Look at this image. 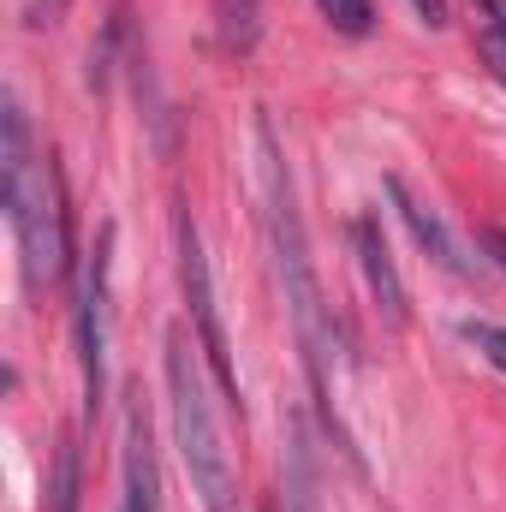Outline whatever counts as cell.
Masks as SVG:
<instances>
[{
	"mask_svg": "<svg viewBox=\"0 0 506 512\" xmlns=\"http://www.w3.org/2000/svg\"><path fill=\"white\" fill-rule=\"evenodd\" d=\"M477 6H483L489 30H495V36H506V0H477Z\"/></svg>",
	"mask_w": 506,
	"mask_h": 512,
	"instance_id": "cell-16",
	"label": "cell"
},
{
	"mask_svg": "<svg viewBox=\"0 0 506 512\" xmlns=\"http://www.w3.org/2000/svg\"><path fill=\"white\" fill-rule=\"evenodd\" d=\"M352 245H358V268H364V280H370V298L381 304V316L393 322V328H405V280H399V268H393V251H387V239H381V221L376 215H358L352 221Z\"/></svg>",
	"mask_w": 506,
	"mask_h": 512,
	"instance_id": "cell-6",
	"label": "cell"
},
{
	"mask_svg": "<svg viewBox=\"0 0 506 512\" xmlns=\"http://www.w3.org/2000/svg\"><path fill=\"white\" fill-rule=\"evenodd\" d=\"M215 18H221V42L233 54H251L262 36V0H215Z\"/></svg>",
	"mask_w": 506,
	"mask_h": 512,
	"instance_id": "cell-9",
	"label": "cell"
},
{
	"mask_svg": "<svg viewBox=\"0 0 506 512\" xmlns=\"http://www.w3.org/2000/svg\"><path fill=\"white\" fill-rule=\"evenodd\" d=\"M483 251H489V262L506 274V227H483Z\"/></svg>",
	"mask_w": 506,
	"mask_h": 512,
	"instance_id": "cell-14",
	"label": "cell"
},
{
	"mask_svg": "<svg viewBox=\"0 0 506 512\" xmlns=\"http://www.w3.org/2000/svg\"><path fill=\"white\" fill-rule=\"evenodd\" d=\"M483 60L495 66V78L506 84V36H495V30H483Z\"/></svg>",
	"mask_w": 506,
	"mask_h": 512,
	"instance_id": "cell-13",
	"label": "cell"
},
{
	"mask_svg": "<svg viewBox=\"0 0 506 512\" xmlns=\"http://www.w3.org/2000/svg\"><path fill=\"white\" fill-rule=\"evenodd\" d=\"M411 6H417V18H423V24H435V30L447 24V0H411Z\"/></svg>",
	"mask_w": 506,
	"mask_h": 512,
	"instance_id": "cell-15",
	"label": "cell"
},
{
	"mask_svg": "<svg viewBox=\"0 0 506 512\" xmlns=\"http://www.w3.org/2000/svg\"><path fill=\"white\" fill-rule=\"evenodd\" d=\"M322 18L340 30V36H364L370 30V0H316Z\"/></svg>",
	"mask_w": 506,
	"mask_h": 512,
	"instance_id": "cell-11",
	"label": "cell"
},
{
	"mask_svg": "<svg viewBox=\"0 0 506 512\" xmlns=\"http://www.w3.org/2000/svg\"><path fill=\"white\" fill-rule=\"evenodd\" d=\"M108 268H114V227H102L96 256L84 262L78 280V358H84V411L96 417V405L108 399Z\"/></svg>",
	"mask_w": 506,
	"mask_h": 512,
	"instance_id": "cell-4",
	"label": "cell"
},
{
	"mask_svg": "<svg viewBox=\"0 0 506 512\" xmlns=\"http://www.w3.org/2000/svg\"><path fill=\"white\" fill-rule=\"evenodd\" d=\"M6 203V221L18 233V251H24V286L42 292L66 274V209H60V179H54V161L48 167H30L18 185L0 191Z\"/></svg>",
	"mask_w": 506,
	"mask_h": 512,
	"instance_id": "cell-3",
	"label": "cell"
},
{
	"mask_svg": "<svg viewBox=\"0 0 506 512\" xmlns=\"http://www.w3.org/2000/svg\"><path fill=\"white\" fill-rule=\"evenodd\" d=\"M256 179H262V233H268V256H274V280L286 292V310H292V328H298V346H304V364H310V382L316 399L328 411V429L340 435L346 453L352 435L334 423V382L346 370V334L322 298V280H316V256L304 239V215H298V191H292V173H286V155H280V137L268 120H256Z\"/></svg>",
	"mask_w": 506,
	"mask_h": 512,
	"instance_id": "cell-1",
	"label": "cell"
},
{
	"mask_svg": "<svg viewBox=\"0 0 506 512\" xmlns=\"http://www.w3.org/2000/svg\"><path fill=\"white\" fill-rule=\"evenodd\" d=\"M280 512H328V501H322V465H316V441H310V423H304V417H292V423H286Z\"/></svg>",
	"mask_w": 506,
	"mask_h": 512,
	"instance_id": "cell-8",
	"label": "cell"
},
{
	"mask_svg": "<svg viewBox=\"0 0 506 512\" xmlns=\"http://www.w3.org/2000/svg\"><path fill=\"white\" fill-rule=\"evenodd\" d=\"M54 512H78V447L66 441L60 453H54Z\"/></svg>",
	"mask_w": 506,
	"mask_h": 512,
	"instance_id": "cell-10",
	"label": "cell"
},
{
	"mask_svg": "<svg viewBox=\"0 0 506 512\" xmlns=\"http://www.w3.org/2000/svg\"><path fill=\"white\" fill-rule=\"evenodd\" d=\"M387 197H393V209L405 215V227H411V239H417L423 251L435 256V262H441L447 274H471V256H465V245L453 239V227L441 221V209H429V203H423V197H417V191H411V185H405L399 173L387 179Z\"/></svg>",
	"mask_w": 506,
	"mask_h": 512,
	"instance_id": "cell-7",
	"label": "cell"
},
{
	"mask_svg": "<svg viewBox=\"0 0 506 512\" xmlns=\"http://www.w3.org/2000/svg\"><path fill=\"white\" fill-rule=\"evenodd\" d=\"M120 512H143V507H131V501H126V507H120Z\"/></svg>",
	"mask_w": 506,
	"mask_h": 512,
	"instance_id": "cell-17",
	"label": "cell"
},
{
	"mask_svg": "<svg viewBox=\"0 0 506 512\" xmlns=\"http://www.w3.org/2000/svg\"><path fill=\"white\" fill-rule=\"evenodd\" d=\"M179 274H185L191 316H197L203 364L215 370L227 399H239V376H233V358H227V328H221V310H215V280H209V256H203V239H197V221H179Z\"/></svg>",
	"mask_w": 506,
	"mask_h": 512,
	"instance_id": "cell-5",
	"label": "cell"
},
{
	"mask_svg": "<svg viewBox=\"0 0 506 512\" xmlns=\"http://www.w3.org/2000/svg\"><path fill=\"white\" fill-rule=\"evenodd\" d=\"M167 411H173V441H179L185 477H191L203 512H239L233 447H227V429L215 417V393L203 387V364H197V346L185 340V328L167 334Z\"/></svg>",
	"mask_w": 506,
	"mask_h": 512,
	"instance_id": "cell-2",
	"label": "cell"
},
{
	"mask_svg": "<svg viewBox=\"0 0 506 512\" xmlns=\"http://www.w3.org/2000/svg\"><path fill=\"white\" fill-rule=\"evenodd\" d=\"M465 340H471V346H477V352L506 376V328L501 322H465Z\"/></svg>",
	"mask_w": 506,
	"mask_h": 512,
	"instance_id": "cell-12",
	"label": "cell"
}]
</instances>
